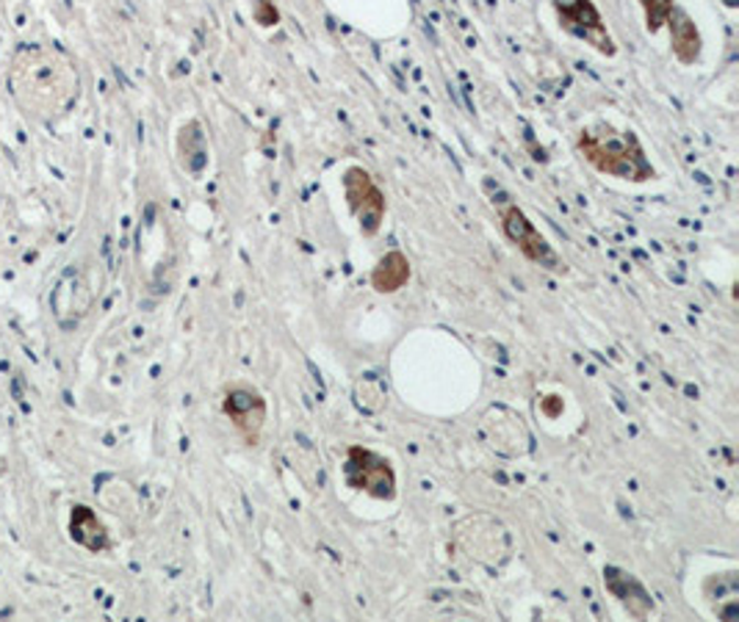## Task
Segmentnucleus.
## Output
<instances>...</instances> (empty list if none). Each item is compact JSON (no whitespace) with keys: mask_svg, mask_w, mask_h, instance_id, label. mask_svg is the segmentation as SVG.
Wrapping results in <instances>:
<instances>
[{"mask_svg":"<svg viewBox=\"0 0 739 622\" xmlns=\"http://www.w3.org/2000/svg\"><path fill=\"white\" fill-rule=\"evenodd\" d=\"M9 91L29 119L53 124L78 100L80 80L73 62L53 47H20L9 67Z\"/></svg>","mask_w":739,"mask_h":622,"instance_id":"nucleus-1","label":"nucleus"},{"mask_svg":"<svg viewBox=\"0 0 739 622\" xmlns=\"http://www.w3.org/2000/svg\"><path fill=\"white\" fill-rule=\"evenodd\" d=\"M665 25L671 31V51L676 62L684 64V67L698 64L700 56H704V36H700L698 23L682 7H673Z\"/></svg>","mask_w":739,"mask_h":622,"instance_id":"nucleus-12","label":"nucleus"},{"mask_svg":"<svg viewBox=\"0 0 739 622\" xmlns=\"http://www.w3.org/2000/svg\"><path fill=\"white\" fill-rule=\"evenodd\" d=\"M222 413L228 415L233 429L244 437L247 446H258L263 435V426L269 418V404L256 388L230 385L222 399Z\"/></svg>","mask_w":739,"mask_h":622,"instance_id":"nucleus-8","label":"nucleus"},{"mask_svg":"<svg viewBox=\"0 0 739 622\" xmlns=\"http://www.w3.org/2000/svg\"><path fill=\"white\" fill-rule=\"evenodd\" d=\"M554 14L559 20V29L570 34L574 40H582L598 51L601 56L615 58L618 56V45H615L612 34L607 31L601 12L593 0H552Z\"/></svg>","mask_w":739,"mask_h":622,"instance_id":"nucleus-6","label":"nucleus"},{"mask_svg":"<svg viewBox=\"0 0 739 622\" xmlns=\"http://www.w3.org/2000/svg\"><path fill=\"white\" fill-rule=\"evenodd\" d=\"M385 402H388V388L382 385V380L377 373H366L363 380L355 385V404H358V410H363V413L369 415L380 413V410L385 407Z\"/></svg>","mask_w":739,"mask_h":622,"instance_id":"nucleus-14","label":"nucleus"},{"mask_svg":"<svg viewBox=\"0 0 739 622\" xmlns=\"http://www.w3.org/2000/svg\"><path fill=\"white\" fill-rule=\"evenodd\" d=\"M546 413L552 415V418H554V415H559V413H563V402H559L557 396H546Z\"/></svg>","mask_w":739,"mask_h":622,"instance_id":"nucleus-17","label":"nucleus"},{"mask_svg":"<svg viewBox=\"0 0 739 622\" xmlns=\"http://www.w3.org/2000/svg\"><path fill=\"white\" fill-rule=\"evenodd\" d=\"M728 9H739V0H722Z\"/></svg>","mask_w":739,"mask_h":622,"instance_id":"nucleus-18","label":"nucleus"},{"mask_svg":"<svg viewBox=\"0 0 739 622\" xmlns=\"http://www.w3.org/2000/svg\"><path fill=\"white\" fill-rule=\"evenodd\" d=\"M640 7H643L645 14V31H649L651 36H656L662 29H665L673 7H676V0H640Z\"/></svg>","mask_w":739,"mask_h":622,"instance_id":"nucleus-15","label":"nucleus"},{"mask_svg":"<svg viewBox=\"0 0 739 622\" xmlns=\"http://www.w3.org/2000/svg\"><path fill=\"white\" fill-rule=\"evenodd\" d=\"M493 208L501 219V230H504L507 241L521 252L523 258L535 266L546 269V272H565V263L559 261V255L554 252L552 243L546 241V236H541V230L535 227V221L523 214L510 197H493Z\"/></svg>","mask_w":739,"mask_h":622,"instance_id":"nucleus-3","label":"nucleus"},{"mask_svg":"<svg viewBox=\"0 0 739 622\" xmlns=\"http://www.w3.org/2000/svg\"><path fill=\"white\" fill-rule=\"evenodd\" d=\"M344 197H347L349 214L358 221L363 238H374L382 230V221L388 214V199L374 177L363 166H349L341 177Z\"/></svg>","mask_w":739,"mask_h":622,"instance_id":"nucleus-5","label":"nucleus"},{"mask_svg":"<svg viewBox=\"0 0 739 622\" xmlns=\"http://www.w3.org/2000/svg\"><path fill=\"white\" fill-rule=\"evenodd\" d=\"M67 534L78 548L89 550V554H109V550L115 548L106 523H102L100 515L86 504H73V510H69Z\"/></svg>","mask_w":739,"mask_h":622,"instance_id":"nucleus-11","label":"nucleus"},{"mask_svg":"<svg viewBox=\"0 0 739 622\" xmlns=\"http://www.w3.org/2000/svg\"><path fill=\"white\" fill-rule=\"evenodd\" d=\"M410 277H413V269H410L407 255H404L402 249H391L371 269V288L385 296L396 294V291H402L410 283Z\"/></svg>","mask_w":739,"mask_h":622,"instance_id":"nucleus-13","label":"nucleus"},{"mask_svg":"<svg viewBox=\"0 0 739 622\" xmlns=\"http://www.w3.org/2000/svg\"><path fill=\"white\" fill-rule=\"evenodd\" d=\"M252 18H256L258 25L263 29H274L280 23V12L274 9V3L269 0H252Z\"/></svg>","mask_w":739,"mask_h":622,"instance_id":"nucleus-16","label":"nucleus"},{"mask_svg":"<svg viewBox=\"0 0 739 622\" xmlns=\"http://www.w3.org/2000/svg\"><path fill=\"white\" fill-rule=\"evenodd\" d=\"M455 548L488 570H501L510 559L512 545L510 534L496 517L471 515L455 526Z\"/></svg>","mask_w":739,"mask_h":622,"instance_id":"nucleus-4","label":"nucleus"},{"mask_svg":"<svg viewBox=\"0 0 739 622\" xmlns=\"http://www.w3.org/2000/svg\"><path fill=\"white\" fill-rule=\"evenodd\" d=\"M604 587H607V592L612 598H618V603L634 620H645L654 611V600H651V592L643 587V581L638 576H631V572L620 570V567H604Z\"/></svg>","mask_w":739,"mask_h":622,"instance_id":"nucleus-10","label":"nucleus"},{"mask_svg":"<svg viewBox=\"0 0 739 622\" xmlns=\"http://www.w3.org/2000/svg\"><path fill=\"white\" fill-rule=\"evenodd\" d=\"M344 473H347V484L352 490L366 492L377 501H393L396 498V470L382 454L371 451V448L349 446Z\"/></svg>","mask_w":739,"mask_h":622,"instance_id":"nucleus-7","label":"nucleus"},{"mask_svg":"<svg viewBox=\"0 0 739 622\" xmlns=\"http://www.w3.org/2000/svg\"><path fill=\"white\" fill-rule=\"evenodd\" d=\"M485 435H488L490 448L507 454V457H521L532 448L530 432L510 410H490V415L485 418Z\"/></svg>","mask_w":739,"mask_h":622,"instance_id":"nucleus-9","label":"nucleus"},{"mask_svg":"<svg viewBox=\"0 0 739 622\" xmlns=\"http://www.w3.org/2000/svg\"><path fill=\"white\" fill-rule=\"evenodd\" d=\"M576 150L596 172L629 183H649L656 177L654 164L645 155L634 131H618L609 122H596L579 133Z\"/></svg>","mask_w":739,"mask_h":622,"instance_id":"nucleus-2","label":"nucleus"}]
</instances>
